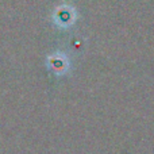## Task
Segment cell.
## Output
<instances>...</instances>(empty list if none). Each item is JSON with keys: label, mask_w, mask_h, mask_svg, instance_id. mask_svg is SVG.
<instances>
[{"label": "cell", "mask_w": 154, "mask_h": 154, "mask_svg": "<svg viewBox=\"0 0 154 154\" xmlns=\"http://www.w3.org/2000/svg\"><path fill=\"white\" fill-rule=\"evenodd\" d=\"M51 19L58 29H69L77 20V11L70 4H61L54 10Z\"/></svg>", "instance_id": "cell-1"}, {"label": "cell", "mask_w": 154, "mask_h": 154, "mask_svg": "<svg viewBox=\"0 0 154 154\" xmlns=\"http://www.w3.org/2000/svg\"><path fill=\"white\" fill-rule=\"evenodd\" d=\"M46 65L51 73L57 76H62L68 73V70L70 69V60L65 53L56 51V53L49 54L46 57Z\"/></svg>", "instance_id": "cell-2"}]
</instances>
